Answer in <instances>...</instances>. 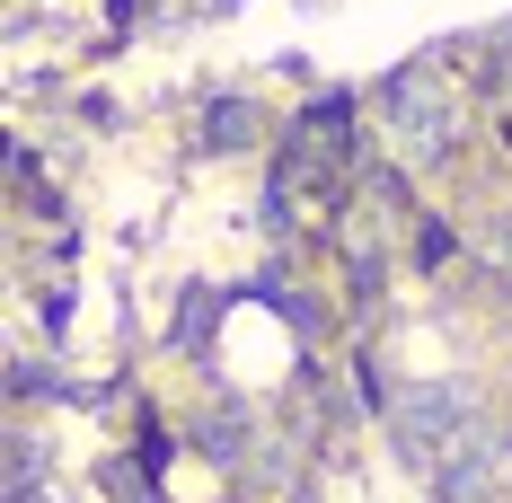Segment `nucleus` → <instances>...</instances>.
I'll list each match as a JSON object with an SVG mask.
<instances>
[{
	"label": "nucleus",
	"instance_id": "f257e3e1",
	"mask_svg": "<svg viewBox=\"0 0 512 503\" xmlns=\"http://www.w3.org/2000/svg\"><path fill=\"white\" fill-rule=\"evenodd\" d=\"M398 433H407L415 459L442 468V451H451L460 433H477V406H468V389H451V380H442V389H415V398L398 406Z\"/></svg>",
	"mask_w": 512,
	"mask_h": 503
},
{
	"label": "nucleus",
	"instance_id": "f03ea898",
	"mask_svg": "<svg viewBox=\"0 0 512 503\" xmlns=\"http://www.w3.org/2000/svg\"><path fill=\"white\" fill-rule=\"evenodd\" d=\"M389 124H398V142H407L415 159H442L451 151V106H442V89H398V98H389Z\"/></svg>",
	"mask_w": 512,
	"mask_h": 503
},
{
	"label": "nucleus",
	"instance_id": "7ed1b4c3",
	"mask_svg": "<svg viewBox=\"0 0 512 503\" xmlns=\"http://www.w3.org/2000/svg\"><path fill=\"white\" fill-rule=\"evenodd\" d=\"M495 468H504V459H495V433H460V442L442 451V495L477 503L486 486H495Z\"/></svg>",
	"mask_w": 512,
	"mask_h": 503
}]
</instances>
